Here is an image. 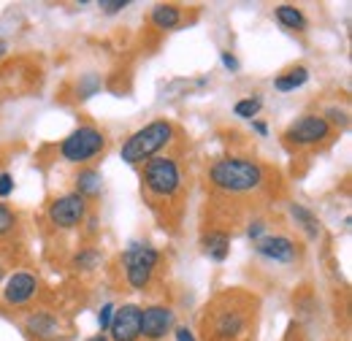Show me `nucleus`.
I'll return each instance as SVG.
<instances>
[{
  "instance_id": "nucleus-1",
  "label": "nucleus",
  "mask_w": 352,
  "mask_h": 341,
  "mask_svg": "<svg viewBox=\"0 0 352 341\" xmlns=\"http://www.w3.org/2000/svg\"><path fill=\"white\" fill-rule=\"evenodd\" d=\"M212 182L220 187V190H228V192H247V190H255L261 187L263 182V168L252 160H244V157H225V160H217L212 170H209Z\"/></svg>"
},
{
  "instance_id": "nucleus-2",
  "label": "nucleus",
  "mask_w": 352,
  "mask_h": 341,
  "mask_svg": "<svg viewBox=\"0 0 352 341\" xmlns=\"http://www.w3.org/2000/svg\"><path fill=\"white\" fill-rule=\"evenodd\" d=\"M171 135H174V128H171V122H166V120H157V122H149L146 128L135 130L131 138L122 144V160L125 163H144V160H149V157H155L168 141H171Z\"/></svg>"
},
{
  "instance_id": "nucleus-3",
  "label": "nucleus",
  "mask_w": 352,
  "mask_h": 341,
  "mask_svg": "<svg viewBox=\"0 0 352 341\" xmlns=\"http://www.w3.org/2000/svg\"><path fill=\"white\" fill-rule=\"evenodd\" d=\"M103 146H106L103 133L85 125V128L74 130V133L60 144V155H63V160H68V163H85L89 157H95Z\"/></svg>"
},
{
  "instance_id": "nucleus-4",
  "label": "nucleus",
  "mask_w": 352,
  "mask_h": 341,
  "mask_svg": "<svg viewBox=\"0 0 352 341\" xmlns=\"http://www.w3.org/2000/svg\"><path fill=\"white\" fill-rule=\"evenodd\" d=\"M144 184L149 192L160 195V198H168L174 195L182 184V176H179V168L171 157H155L146 163L144 168Z\"/></svg>"
},
{
  "instance_id": "nucleus-5",
  "label": "nucleus",
  "mask_w": 352,
  "mask_h": 341,
  "mask_svg": "<svg viewBox=\"0 0 352 341\" xmlns=\"http://www.w3.org/2000/svg\"><path fill=\"white\" fill-rule=\"evenodd\" d=\"M122 263H125V271H128V282L135 290H141L152 279V271L157 265V250H152L146 244H131L122 255Z\"/></svg>"
},
{
  "instance_id": "nucleus-6",
  "label": "nucleus",
  "mask_w": 352,
  "mask_h": 341,
  "mask_svg": "<svg viewBox=\"0 0 352 341\" xmlns=\"http://www.w3.org/2000/svg\"><path fill=\"white\" fill-rule=\"evenodd\" d=\"M85 217H87V198H82L79 192L63 195L49 206V219L54 228H76Z\"/></svg>"
},
{
  "instance_id": "nucleus-7",
  "label": "nucleus",
  "mask_w": 352,
  "mask_h": 341,
  "mask_svg": "<svg viewBox=\"0 0 352 341\" xmlns=\"http://www.w3.org/2000/svg\"><path fill=\"white\" fill-rule=\"evenodd\" d=\"M328 133H331V125H328V120L325 117H317V114H307V117H301V120H296L287 133H285V138L290 141V144H298V146H309V144H320L322 138H328Z\"/></svg>"
},
{
  "instance_id": "nucleus-8",
  "label": "nucleus",
  "mask_w": 352,
  "mask_h": 341,
  "mask_svg": "<svg viewBox=\"0 0 352 341\" xmlns=\"http://www.w3.org/2000/svg\"><path fill=\"white\" fill-rule=\"evenodd\" d=\"M109 331H111L114 341H138L141 339V309L133 303L122 306V309H114Z\"/></svg>"
},
{
  "instance_id": "nucleus-9",
  "label": "nucleus",
  "mask_w": 352,
  "mask_h": 341,
  "mask_svg": "<svg viewBox=\"0 0 352 341\" xmlns=\"http://www.w3.org/2000/svg\"><path fill=\"white\" fill-rule=\"evenodd\" d=\"M174 325V311L168 306H149L141 309V336L149 341H160Z\"/></svg>"
},
{
  "instance_id": "nucleus-10",
  "label": "nucleus",
  "mask_w": 352,
  "mask_h": 341,
  "mask_svg": "<svg viewBox=\"0 0 352 341\" xmlns=\"http://www.w3.org/2000/svg\"><path fill=\"white\" fill-rule=\"evenodd\" d=\"M244 328H247V317L239 309H222L214 314V322H212V331L217 339H236L239 333H244Z\"/></svg>"
},
{
  "instance_id": "nucleus-11",
  "label": "nucleus",
  "mask_w": 352,
  "mask_h": 341,
  "mask_svg": "<svg viewBox=\"0 0 352 341\" xmlns=\"http://www.w3.org/2000/svg\"><path fill=\"white\" fill-rule=\"evenodd\" d=\"M36 290H38L36 276H30V274H14V276L6 282L3 298L8 300V303H14V306H19V303H25V300L33 298Z\"/></svg>"
},
{
  "instance_id": "nucleus-12",
  "label": "nucleus",
  "mask_w": 352,
  "mask_h": 341,
  "mask_svg": "<svg viewBox=\"0 0 352 341\" xmlns=\"http://www.w3.org/2000/svg\"><path fill=\"white\" fill-rule=\"evenodd\" d=\"M255 250H258L263 257L276 260V263H290V260H296V255H298V252H296V244H293L290 239H285V236H268V239H261Z\"/></svg>"
},
{
  "instance_id": "nucleus-13",
  "label": "nucleus",
  "mask_w": 352,
  "mask_h": 341,
  "mask_svg": "<svg viewBox=\"0 0 352 341\" xmlns=\"http://www.w3.org/2000/svg\"><path fill=\"white\" fill-rule=\"evenodd\" d=\"M204 250H206V255L212 257V260H225L228 257V250H230V239H228V233H220V230H214V233H209L206 239H204Z\"/></svg>"
},
{
  "instance_id": "nucleus-14",
  "label": "nucleus",
  "mask_w": 352,
  "mask_h": 341,
  "mask_svg": "<svg viewBox=\"0 0 352 341\" xmlns=\"http://www.w3.org/2000/svg\"><path fill=\"white\" fill-rule=\"evenodd\" d=\"M179 19H182V14H179L176 6H155V8H152V22H155L160 30H171V28H176Z\"/></svg>"
},
{
  "instance_id": "nucleus-15",
  "label": "nucleus",
  "mask_w": 352,
  "mask_h": 341,
  "mask_svg": "<svg viewBox=\"0 0 352 341\" xmlns=\"http://www.w3.org/2000/svg\"><path fill=\"white\" fill-rule=\"evenodd\" d=\"M28 331L33 336H38V339H49L57 331V320L52 314H36V317L28 320Z\"/></svg>"
},
{
  "instance_id": "nucleus-16",
  "label": "nucleus",
  "mask_w": 352,
  "mask_h": 341,
  "mask_svg": "<svg viewBox=\"0 0 352 341\" xmlns=\"http://www.w3.org/2000/svg\"><path fill=\"white\" fill-rule=\"evenodd\" d=\"M76 192H79L82 198L98 195V192H100V173H98V170H82V173L76 176Z\"/></svg>"
},
{
  "instance_id": "nucleus-17",
  "label": "nucleus",
  "mask_w": 352,
  "mask_h": 341,
  "mask_svg": "<svg viewBox=\"0 0 352 341\" xmlns=\"http://www.w3.org/2000/svg\"><path fill=\"white\" fill-rule=\"evenodd\" d=\"M276 19H279L285 28H290V30H301V28L307 25L304 14H301L296 6H279V8H276Z\"/></svg>"
},
{
  "instance_id": "nucleus-18",
  "label": "nucleus",
  "mask_w": 352,
  "mask_h": 341,
  "mask_svg": "<svg viewBox=\"0 0 352 341\" xmlns=\"http://www.w3.org/2000/svg\"><path fill=\"white\" fill-rule=\"evenodd\" d=\"M309 79V71L307 68H293L290 74H285V76H279L274 87L279 89V92H290V89H296V87H301L304 82Z\"/></svg>"
},
{
  "instance_id": "nucleus-19",
  "label": "nucleus",
  "mask_w": 352,
  "mask_h": 341,
  "mask_svg": "<svg viewBox=\"0 0 352 341\" xmlns=\"http://www.w3.org/2000/svg\"><path fill=\"white\" fill-rule=\"evenodd\" d=\"M290 214H293V217H296V219L301 222V228L307 230V233L311 236V239H314V236L320 233V222H317V217H314V214L309 212V209H304V206H298V204H290Z\"/></svg>"
},
{
  "instance_id": "nucleus-20",
  "label": "nucleus",
  "mask_w": 352,
  "mask_h": 341,
  "mask_svg": "<svg viewBox=\"0 0 352 341\" xmlns=\"http://www.w3.org/2000/svg\"><path fill=\"white\" fill-rule=\"evenodd\" d=\"M261 106H263L261 98H247V100H239V103L233 106V114L241 117V120H252V117H258Z\"/></svg>"
},
{
  "instance_id": "nucleus-21",
  "label": "nucleus",
  "mask_w": 352,
  "mask_h": 341,
  "mask_svg": "<svg viewBox=\"0 0 352 341\" xmlns=\"http://www.w3.org/2000/svg\"><path fill=\"white\" fill-rule=\"evenodd\" d=\"M14 225H16V214L11 212L8 206L0 204V236H6L8 230H14Z\"/></svg>"
},
{
  "instance_id": "nucleus-22",
  "label": "nucleus",
  "mask_w": 352,
  "mask_h": 341,
  "mask_svg": "<svg viewBox=\"0 0 352 341\" xmlns=\"http://www.w3.org/2000/svg\"><path fill=\"white\" fill-rule=\"evenodd\" d=\"M98 260H100V255H98L95 250H87V252H82V255L74 257V265H79V268H92Z\"/></svg>"
},
{
  "instance_id": "nucleus-23",
  "label": "nucleus",
  "mask_w": 352,
  "mask_h": 341,
  "mask_svg": "<svg viewBox=\"0 0 352 341\" xmlns=\"http://www.w3.org/2000/svg\"><path fill=\"white\" fill-rule=\"evenodd\" d=\"M111 317H114V306H111V303H106V306L100 309V314H98L100 331H109V325H111Z\"/></svg>"
},
{
  "instance_id": "nucleus-24",
  "label": "nucleus",
  "mask_w": 352,
  "mask_h": 341,
  "mask_svg": "<svg viewBox=\"0 0 352 341\" xmlns=\"http://www.w3.org/2000/svg\"><path fill=\"white\" fill-rule=\"evenodd\" d=\"M98 6H100L106 14H117L120 8H125V6H128V0H100Z\"/></svg>"
},
{
  "instance_id": "nucleus-25",
  "label": "nucleus",
  "mask_w": 352,
  "mask_h": 341,
  "mask_svg": "<svg viewBox=\"0 0 352 341\" xmlns=\"http://www.w3.org/2000/svg\"><path fill=\"white\" fill-rule=\"evenodd\" d=\"M14 192V179L11 173H0V198H8Z\"/></svg>"
},
{
  "instance_id": "nucleus-26",
  "label": "nucleus",
  "mask_w": 352,
  "mask_h": 341,
  "mask_svg": "<svg viewBox=\"0 0 352 341\" xmlns=\"http://www.w3.org/2000/svg\"><path fill=\"white\" fill-rule=\"evenodd\" d=\"M265 233V222H252L250 225V239H255V241H261V236Z\"/></svg>"
},
{
  "instance_id": "nucleus-27",
  "label": "nucleus",
  "mask_w": 352,
  "mask_h": 341,
  "mask_svg": "<svg viewBox=\"0 0 352 341\" xmlns=\"http://www.w3.org/2000/svg\"><path fill=\"white\" fill-rule=\"evenodd\" d=\"M222 63H225V68H230V71H239V63H236V57H233V54L222 52Z\"/></svg>"
},
{
  "instance_id": "nucleus-28",
  "label": "nucleus",
  "mask_w": 352,
  "mask_h": 341,
  "mask_svg": "<svg viewBox=\"0 0 352 341\" xmlns=\"http://www.w3.org/2000/svg\"><path fill=\"white\" fill-rule=\"evenodd\" d=\"M176 341H195V339H192V333L187 328H176Z\"/></svg>"
},
{
  "instance_id": "nucleus-29",
  "label": "nucleus",
  "mask_w": 352,
  "mask_h": 341,
  "mask_svg": "<svg viewBox=\"0 0 352 341\" xmlns=\"http://www.w3.org/2000/svg\"><path fill=\"white\" fill-rule=\"evenodd\" d=\"M252 128L258 130V133H261V135H265V133H268V128H265L263 122H252Z\"/></svg>"
},
{
  "instance_id": "nucleus-30",
  "label": "nucleus",
  "mask_w": 352,
  "mask_h": 341,
  "mask_svg": "<svg viewBox=\"0 0 352 341\" xmlns=\"http://www.w3.org/2000/svg\"><path fill=\"white\" fill-rule=\"evenodd\" d=\"M3 54H6V43L0 41V57H3Z\"/></svg>"
},
{
  "instance_id": "nucleus-31",
  "label": "nucleus",
  "mask_w": 352,
  "mask_h": 341,
  "mask_svg": "<svg viewBox=\"0 0 352 341\" xmlns=\"http://www.w3.org/2000/svg\"><path fill=\"white\" fill-rule=\"evenodd\" d=\"M89 341H109L106 336H95V339H89Z\"/></svg>"
},
{
  "instance_id": "nucleus-32",
  "label": "nucleus",
  "mask_w": 352,
  "mask_h": 341,
  "mask_svg": "<svg viewBox=\"0 0 352 341\" xmlns=\"http://www.w3.org/2000/svg\"><path fill=\"white\" fill-rule=\"evenodd\" d=\"M0 276H3V268H0Z\"/></svg>"
}]
</instances>
